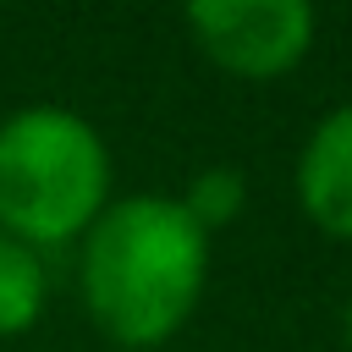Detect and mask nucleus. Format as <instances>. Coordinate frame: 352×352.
<instances>
[{"label": "nucleus", "instance_id": "f257e3e1", "mask_svg": "<svg viewBox=\"0 0 352 352\" xmlns=\"http://www.w3.org/2000/svg\"><path fill=\"white\" fill-rule=\"evenodd\" d=\"M77 292L110 346L154 352L209 292V236L170 192L110 198L77 242Z\"/></svg>", "mask_w": 352, "mask_h": 352}, {"label": "nucleus", "instance_id": "f03ea898", "mask_svg": "<svg viewBox=\"0 0 352 352\" xmlns=\"http://www.w3.org/2000/svg\"><path fill=\"white\" fill-rule=\"evenodd\" d=\"M110 143L66 104H22L0 121V231L55 253L88 236L110 204Z\"/></svg>", "mask_w": 352, "mask_h": 352}, {"label": "nucleus", "instance_id": "7ed1b4c3", "mask_svg": "<svg viewBox=\"0 0 352 352\" xmlns=\"http://www.w3.org/2000/svg\"><path fill=\"white\" fill-rule=\"evenodd\" d=\"M182 22L204 60L242 82H275L297 72L319 33L314 6L302 0H198Z\"/></svg>", "mask_w": 352, "mask_h": 352}, {"label": "nucleus", "instance_id": "20e7f679", "mask_svg": "<svg viewBox=\"0 0 352 352\" xmlns=\"http://www.w3.org/2000/svg\"><path fill=\"white\" fill-rule=\"evenodd\" d=\"M292 192L314 231H324L330 242H352V99L308 126L292 165Z\"/></svg>", "mask_w": 352, "mask_h": 352}, {"label": "nucleus", "instance_id": "39448f33", "mask_svg": "<svg viewBox=\"0 0 352 352\" xmlns=\"http://www.w3.org/2000/svg\"><path fill=\"white\" fill-rule=\"evenodd\" d=\"M50 302V264L38 248L0 231V341L28 336Z\"/></svg>", "mask_w": 352, "mask_h": 352}, {"label": "nucleus", "instance_id": "423d86ee", "mask_svg": "<svg viewBox=\"0 0 352 352\" xmlns=\"http://www.w3.org/2000/svg\"><path fill=\"white\" fill-rule=\"evenodd\" d=\"M176 204H182L187 220L214 242V231H231V226L242 220V209H248V176H242L236 165H204V170L187 176V187H182Z\"/></svg>", "mask_w": 352, "mask_h": 352}, {"label": "nucleus", "instance_id": "0eeeda50", "mask_svg": "<svg viewBox=\"0 0 352 352\" xmlns=\"http://www.w3.org/2000/svg\"><path fill=\"white\" fill-rule=\"evenodd\" d=\"M341 341H346V352H352V292H346V308H341Z\"/></svg>", "mask_w": 352, "mask_h": 352}]
</instances>
